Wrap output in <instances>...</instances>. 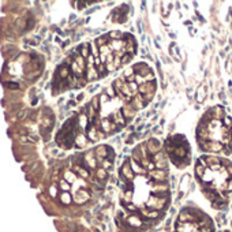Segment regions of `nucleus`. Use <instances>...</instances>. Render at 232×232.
Masks as SVG:
<instances>
[{"label": "nucleus", "instance_id": "f257e3e1", "mask_svg": "<svg viewBox=\"0 0 232 232\" xmlns=\"http://www.w3.org/2000/svg\"><path fill=\"white\" fill-rule=\"evenodd\" d=\"M130 167H131V165H130V163H126V164H124V167H123L122 173H123V175L126 176L127 179H133V176H134V175H133V171L130 169Z\"/></svg>", "mask_w": 232, "mask_h": 232}, {"label": "nucleus", "instance_id": "f03ea898", "mask_svg": "<svg viewBox=\"0 0 232 232\" xmlns=\"http://www.w3.org/2000/svg\"><path fill=\"white\" fill-rule=\"evenodd\" d=\"M149 148H150V153H156V152H159V149H160V145H159V142L157 141H150L149 144Z\"/></svg>", "mask_w": 232, "mask_h": 232}, {"label": "nucleus", "instance_id": "7ed1b4c3", "mask_svg": "<svg viewBox=\"0 0 232 232\" xmlns=\"http://www.w3.org/2000/svg\"><path fill=\"white\" fill-rule=\"evenodd\" d=\"M165 190H167V184H165V183L157 182V183L153 186V191H165Z\"/></svg>", "mask_w": 232, "mask_h": 232}, {"label": "nucleus", "instance_id": "20e7f679", "mask_svg": "<svg viewBox=\"0 0 232 232\" xmlns=\"http://www.w3.org/2000/svg\"><path fill=\"white\" fill-rule=\"evenodd\" d=\"M130 165H131V168H133V171H135L137 173H145V169H142L141 167H139L137 163H134V161H131L130 163Z\"/></svg>", "mask_w": 232, "mask_h": 232}, {"label": "nucleus", "instance_id": "39448f33", "mask_svg": "<svg viewBox=\"0 0 232 232\" xmlns=\"http://www.w3.org/2000/svg\"><path fill=\"white\" fill-rule=\"evenodd\" d=\"M112 127H115V126L109 123V120H105V122L103 123V129L105 130V131H114V129H112Z\"/></svg>", "mask_w": 232, "mask_h": 232}, {"label": "nucleus", "instance_id": "423d86ee", "mask_svg": "<svg viewBox=\"0 0 232 232\" xmlns=\"http://www.w3.org/2000/svg\"><path fill=\"white\" fill-rule=\"evenodd\" d=\"M203 98H205V88L202 86V88L199 89V97H197V100H198L199 103H202V101H203Z\"/></svg>", "mask_w": 232, "mask_h": 232}, {"label": "nucleus", "instance_id": "0eeeda50", "mask_svg": "<svg viewBox=\"0 0 232 232\" xmlns=\"http://www.w3.org/2000/svg\"><path fill=\"white\" fill-rule=\"evenodd\" d=\"M164 171H154L153 172V178H156V179H161V178H164Z\"/></svg>", "mask_w": 232, "mask_h": 232}, {"label": "nucleus", "instance_id": "6e6552de", "mask_svg": "<svg viewBox=\"0 0 232 232\" xmlns=\"http://www.w3.org/2000/svg\"><path fill=\"white\" fill-rule=\"evenodd\" d=\"M97 176L100 178V179H105V178H107V172H105V169H98L97 171Z\"/></svg>", "mask_w": 232, "mask_h": 232}, {"label": "nucleus", "instance_id": "1a4fd4ad", "mask_svg": "<svg viewBox=\"0 0 232 232\" xmlns=\"http://www.w3.org/2000/svg\"><path fill=\"white\" fill-rule=\"evenodd\" d=\"M129 221L131 222V224H135L137 227H138V225H141V221H139V220L137 218V217H130V218H129Z\"/></svg>", "mask_w": 232, "mask_h": 232}, {"label": "nucleus", "instance_id": "9d476101", "mask_svg": "<svg viewBox=\"0 0 232 232\" xmlns=\"http://www.w3.org/2000/svg\"><path fill=\"white\" fill-rule=\"evenodd\" d=\"M195 169H197V173L199 175V178H202V176H203V168H202V165L198 164V165H197Z\"/></svg>", "mask_w": 232, "mask_h": 232}, {"label": "nucleus", "instance_id": "9b49d317", "mask_svg": "<svg viewBox=\"0 0 232 232\" xmlns=\"http://www.w3.org/2000/svg\"><path fill=\"white\" fill-rule=\"evenodd\" d=\"M129 88L133 90V94H134V93L138 90V86H137V83H135V82H130L129 83Z\"/></svg>", "mask_w": 232, "mask_h": 232}, {"label": "nucleus", "instance_id": "f8f14e48", "mask_svg": "<svg viewBox=\"0 0 232 232\" xmlns=\"http://www.w3.org/2000/svg\"><path fill=\"white\" fill-rule=\"evenodd\" d=\"M105 153H107V148H98V150H97V154L98 156L101 154L104 157V156H105Z\"/></svg>", "mask_w": 232, "mask_h": 232}, {"label": "nucleus", "instance_id": "ddd939ff", "mask_svg": "<svg viewBox=\"0 0 232 232\" xmlns=\"http://www.w3.org/2000/svg\"><path fill=\"white\" fill-rule=\"evenodd\" d=\"M62 199H63V202H64V203H68L71 198H70V195H68V194H66V193H64V194L62 195Z\"/></svg>", "mask_w": 232, "mask_h": 232}, {"label": "nucleus", "instance_id": "4468645a", "mask_svg": "<svg viewBox=\"0 0 232 232\" xmlns=\"http://www.w3.org/2000/svg\"><path fill=\"white\" fill-rule=\"evenodd\" d=\"M131 55H124L123 56V59H122V63H129L130 60H131Z\"/></svg>", "mask_w": 232, "mask_h": 232}, {"label": "nucleus", "instance_id": "2eb2a0df", "mask_svg": "<svg viewBox=\"0 0 232 232\" xmlns=\"http://www.w3.org/2000/svg\"><path fill=\"white\" fill-rule=\"evenodd\" d=\"M135 79H137V83H139V85L142 82H145V78H142V75H139V74L135 77Z\"/></svg>", "mask_w": 232, "mask_h": 232}, {"label": "nucleus", "instance_id": "dca6fc26", "mask_svg": "<svg viewBox=\"0 0 232 232\" xmlns=\"http://www.w3.org/2000/svg\"><path fill=\"white\" fill-rule=\"evenodd\" d=\"M107 92H108V96H111V97H114V96H115L114 88H108V90H107Z\"/></svg>", "mask_w": 232, "mask_h": 232}, {"label": "nucleus", "instance_id": "f3484780", "mask_svg": "<svg viewBox=\"0 0 232 232\" xmlns=\"http://www.w3.org/2000/svg\"><path fill=\"white\" fill-rule=\"evenodd\" d=\"M225 123H227V124H231V119H228V118H225Z\"/></svg>", "mask_w": 232, "mask_h": 232}, {"label": "nucleus", "instance_id": "a211bd4d", "mask_svg": "<svg viewBox=\"0 0 232 232\" xmlns=\"http://www.w3.org/2000/svg\"><path fill=\"white\" fill-rule=\"evenodd\" d=\"M228 190H232V182L229 183V184H228Z\"/></svg>", "mask_w": 232, "mask_h": 232}]
</instances>
